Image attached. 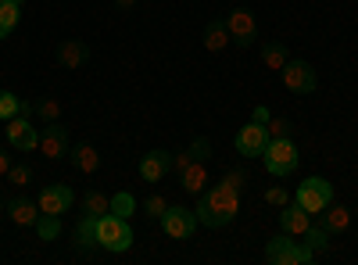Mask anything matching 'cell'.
I'll return each instance as SVG.
<instances>
[{
	"mask_svg": "<svg viewBox=\"0 0 358 265\" xmlns=\"http://www.w3.org/2000/svg\"><path fill=\"white\" fill-rule=\"evenodd\" d=\"M197 222L208 226V229H222L236 219V212H241V190L229 187L226 180H219L212 190H201L197 194Z\"/></svg>",
	"mask_w": 358,
	"mask_h": 265,
	"instance_id": "obj_1",
	"label": "cell"
},
{
	"mask_svg": "<svg viewBox=\"0 0 358 265\" xmlns=\"http://www.w3.org/2000/svg\"><path fill=\"white\" fill-rule=\"evenodd\" d=\"M133 241H136V237H133L129 219L111 215V212L97 215V248H104V251H111V255H122V251L133 248Z\"/></svg>",
	"mask_w": 358,
	"mask_h": 265,
	"instance_id": "obj_2",
	"label": "cell"
},
{
	"mask_svg": "<svg viewBox=\"0 0 358 265\" xmlns=\"http://www.w3.org/2000/svg\"><path fill=\"white\" fill-rule=\"evenodd\" d=\"M265 262L268 265H312L315 255L305 244H297V237H290V233L280 229L276 237L265 244Z\"/></svg>",
	"mask_w": 358,
	"mask_h": 265,
	"instance_id": "obj_3",
	"label": "cell"
},
{
	"mask_svg": "<svg viewBox=\"0 0 358 265\" xmlns=\"http://www.w3.org/2000/svg\"><path fill=\"white\" fill-rule=\"evenodd\" d=\"M265 172L276 176V180H287V176L301 165V155H297V143L290 136H280V140H268L265 143Z\"/></svg>",
	"mask_w": 358,
	"mask_h": 265,
	"instance_id": "obj_4",
	"label": "cell"
},
{
	"mask_svg": "<svg viewBox=\"0 0 358 265\" xmlns=\"http://www.w3.org/2000/svg\"><path fill=\"white\" fill-rule=\"evenodd\" d=\"M294 201L315 219L319 212H326V208L334 204V183H330V180H322V176H308V180L297 187Z\"/></svg>",
	"mask_w": 358,
	"mask_h": 265,
	"instance_id": "obj_5",
	"label": "cell"
},
{
	"mask_svg": "<svg viewBox=\"0 0 358 265\" xmlns=\"http://www.w3.org/2000/svg\"><path fill=\"white\" fill-rule=\"evenodd\" d=\"M162 222V229H165V237H172V241H190L194 233H197V212L194 208H183V204H169L165 208V215L158 219Z\"/></svg>",
	"mask_w": 358,
	"mask_h": 265,
	"instance_id": "obj_6",
	"label": "cell"
},
{
	"mask_svg": "<svg viewBox=\"0 0 358 265\" xmlns=\"http://www.w3.org/2000/svg\"><path fill=\"white\" fill-rule=\"evenodd\" d=\"M283 76V86L290 94H315V86H319V76L308 62H301V57H290V62L280 69Z\"/></svg>",
	"mask_w": 358,
	"mask_h": 265,
	"instance_id": "obj_7",
	"label": "cell"
},
{
	"mask_svg": "<svg viewBox=\"0 0 358 265\" xmlns=\"http://www.w3.org/2000/svg\"><path fill=\"white\" fill-rule=\"evenodd\" d=\"M226 29H229V40L241 50L255 47V40H258V22H255V15L248 8H233L226 15Z\"/></svg>",
	"mask_w": 358,
	"mask_h": 265,
	"instance_id": "obj_8",
	"label": "cell"
},
{
	"mask_svg": "<svg viewBox=\"0 0 358 265\" xmlns=\"http://www.w3.org/2000/svg\"><path fill=\"white\" fill-rule=\"evenodd\" d=\"M40 151H43V158H50V162H62V158H69V151H72V140H69V126H65L62 119L43 126V133H40Z\"/></svg>",
	"mask_w": 358,
	"mask_h": 265,
	"instance_id": "obj_9",
	"label": "cell"
},
{
	"mask_svg": "<svg viewBox=\"0 0 358 265\" xmlns=\"http://www.w3.org/2000/svg\"><path fill=\"white\" fill-rule=\"evenodd\" d=\"M8 143L15 147V151L29 155L40 147V133H36V122L33 115H15V119H8Z\"/></svg>",
	"mask_w": 358,
	"mask_h": 265,
	"instance_id": "obj_10",
	"label": "cell"
},
{
	"mask_svg": "<svg viewBox=\"0 0 358 265\" xmlns=\"http://www.w3.org/2000/svg\"><path fill=\"white\" fill-rule=\"evenodd\" d=\"M265 143H268V129H265L262 119H255V115H251V122L236 133V155L262 158V155H265Z\"/></svg>",
	"mask_w": 358,
	"mask_h": 265,
	"instance_id": "obj_11",
	"label": "cell"
},
{
	"mask_svg": "<svg viewBox=\"0 0 358 265\" xmlns=\"http://www.w3.org/2000/svg\"><path fill=\"white\" fill-rule=\"evenodd\" d=\"M36 204H40L43 215H65L72 204H76V190H72L69 183H50V187L40 190Z\"/></svg>",
	"mask_w": 358,
	"mask_h": 265,
	"instance_id": "obj_12",
	"label": "cell"
},
{
	"mask_svg": "<svg viewBox=\"0 0 358 265\" xmlns=\"http://www.w3.org/2000/svg\"><path fill=\"white\" fill-rule=\"evenodd\" d=\"M172 172V151H147L143 158H140V180L143 183H162L165 176Z\"/></svg>",
	"mask_w": 358,
	"mask_h": 265,
	"instance_id": "obj_13",
	"label": "cell"
},
{
	"mask_svg": "<svg viewBox=\"0 0 358 265\" xmlns=\"http://www.w3.org/2000/svg\"><path fill=\"white\" fill-rule=\"evenodd\" d=\"M308 226H312V215L297 201H287L283 208H280V229L283 233H290V237H305Z\"/></svg>",
	"mask_w": 358,
	"mask_h": 265,
	"instance_id": "obj_14",
	"label": "cell"
},
{
	"mask_svg": "<svg viewBox=\"0 0 358 265\" xmlns=\"http://www.w3.org/2000/svg\"><path fill=\"white\" fill-rule=\"evenodd\" d=\"M54 57H57V65H62V69H83L90 62V47L83 40H62L57 50H54Z\"/></svg>",
	"mask_w": 358,
	"mask_h": 265,
	"instance_id": "obj_15",
	"label": "cell"
},
{
	"mask_svg": "<svg viewBox=\"0 0 358 265\" xmlns=\"http://www.w3.org/2000/svg\"><path fill=\"white\" fill-rule=\"evenodd\" d=\"M208 155H212V140L208 136H197L187 151H179V155H172V172L179 176L183 169H190L194 162H208Z\"/></svg>",
	"mask_w": 358,
	"mask_h": 265,
	"instance_id": "obj_16",
	"label": "cell"
},
{
	"mask_svg": "<svg viewBox=\"0 0 358 265\" xmlns=\"http://www.w3.org/2000/svg\"><path fill=\"white\" fill-rule=\"evenodd\" d=\"M40 215H43V212H40L36 201H29V197H11V201H8V219H11L15 226H36Z\"/></svg>",
	"mask_w": 358,
	"mask_h": 265,
	"instance_id": "obj_17",
	"label": "cell"
},
{
	"mask_svg": "<svg viewBox=\"0 0 358 265\" xmlns=\"http://www.w3.org/2000/svg\"><path fill=\"white\" fill-rule=\"evenodd\" d=\"M319 226L330 233V237H337V233H344L351 226V208H341V204H330L326 212H319Z\"/></svg>",
	"mask_w": 358,
	"mask_h": 265,
	"instance_id": "obj_18",
	"label": "cell"
},
{
	"mask_svg": "<svg viewBox=\"0 0 358 265\" xmlns=\"http://www.w3.org/2000/svg\"><path fill=\"white\" fill-rule=\"evenodd\" d=\"M233 40H229V29H226V18H212L204 25V50H212V54H219V50H226Z\"/></svg>",
	"mask_w": 358,
	"mask_h": 265,
	"instance_id": "obj_19",
	"label": "cell"
},
{
	"mask_svg": "<svg viewBox=\"0 0 358 265\" xmlns=\"http://www.w3.org/2000/svg\"><path fill=\"white\" fill-rule=\"evenodd\" d=\"M72 237H76V248L94 251V248H97V215L83 212V219H79V222H76V229H72Z\"/></svg>",
	"mask_w": 358,
	"mask_h": 265,
	"instance_id": "obj_20",
	"label": "cell"
},
{
	"mask_svg": "<svg viewBox=\"0 0 358 265\" xmlns=\"http://www.w3.org/2000/svg\"><path fill=\"white\" fill-rule=\"evenodd\" d=\"M22 4H25V0H0V40H8L15 29H18Z\"/></svg>",
	"mask_w": 358,
	"mask_h": 265,
	"instance_id": "obj_21",
	"label": "cell"
},
{
	"mask_svg": "<svg viewBox=\"0 0 358 265\" xmlns=\"http://www.w3.org/2000/svg\"><path fill=\"white\" fill-rule=\"evenodd\" d=\"M208 183V162H194L190 169L179 172V187H183L187 194H201Z\"/></svg>",
	"mask_w": 358,
	"mask_h": 265,
	"instance_id": "obj_22",
	"label": "cell"
},
{
	"mask_svg": "<svg viewBox=\"0 0 358 265\" xmlns=\"http://www.w3.org/2000/svg\"><path fill=\"white\" fill-rule=\"evenodd\" d=\"M69 158H72V165L79 169V172H97L101 169V155H97V147H90V143H79V147H72L69 151Z\"/></svg>",
	"mask_w": 358,
	"mask_h": 265,
	"instance_id": "obj_23",
	"label": "cell"
},
{
	"mask_svg": "<svg viewBox=\"0 0 358 265\" xmlns=\"http://www.w3.org/2000/svg\"><path fill=\"white\" fill-rule=\"evenodd\" d=\"M290 62V50L283 47V43H276V40H268V43H262V65L265 69H273V72H280L283 65Z\"/></svg>",
	"mask_w": 358,
	"mask_h": 265,
	"instance_id": "obj_24",
	"label": "cell"
},
{
	"mask_svg": "<svg viewBox=\"0 0 358 265\" xmlns=\"http://www.w3.org/2000/svg\"><path fill=\"white\" fill-rule=\"evenodd\" d=\"M111 215H122V219H133L136 215V197L129 194V190H118V194H111V208H108Z\"/></svg>",
	"mask_w": 358,
	"mask_h": 265,
	"instance_id": "obj_25",
	"label": "cell"
},
{
	"mask_svg": "<svg viewBox=\"0 0 358 265\" xmlns=\"http://www.w3.org/2000/svg\"><path fill=\"white\" fill-rule=\"evenodd\" d=\"M36 237L40 241H57L62 237V215H40L36 219Z\"/></svg>",
	"mask_w": 358,
	"mask_h": 265,
	"instance_id": "obj_26",
	"label": "cell"
},
{
	"mask_svg": "<svg viewBox=\"0 0 358 265\" xmlns=\"http://www.w3.org/2000/svg\"><path fill=\"white\" fill-rule=\"evenodd\" d=\"M33 119H40L43 126H47V122H57V119H62V104H57L54 97H40V101H36V111H33Z\"/></svg>",
	"mask_w": 358,
	"mask_h": 265,
	"instance_id": "obj_27",
	"label": "cell"
},
{
	"mask_svg": "<svg viewBox=\"0 0 358 265\" xmlns=\"http://www.w3.org/2000/svg\"><path fill=\"white\" fill-rule=\"evenodd\" d=\"M305 248H308L312 255L326 251V248H330V233H326L319 222H312V226H308V233H305Z\"/></svg>",
	"mask_w": 358,
	"mask_h": 265,
	"instance_id": "obj_28",
	"label": "cell"
},
{
	"mask_svg": "<svg viewBox=\"0 0 358 265\" xmlns=\"http://www.w3.org/2000/svg\"><path fill=\"white\" fill-rule=\"evenodd\" d=\"M108 208H111V197H104V194H97V190H86V194H83V212L104 215Z\"/></svg>",
	"mask_w": 358,
	"mask_h": 265,
	"instance_id": "obj_29",
	"label": "cell"
},
{
	"mask_svg": "<svg viewBox=\"0 0 358 265\" xmlns=\"http://www.w3.org/2000/svg\"><path fill=\"white\" fill-rule=\"evenodd\" d=\"M15 115H22V101L11 90H0V122L15 119Z\"/></svg>",
	"mask_w": 358,
	"mask_h": 265,
	"instance_id": "obj_30",
	"label": "cell"
},
{
	"mask_svg": "<svg viewBox=\"0 0 358 265\" xmlns=\"http://www.w3.org/2000/svg\"><path fill=\"white\" fill-rule=\"evenodd\" d=\"M8 183L11 187H29V183H33V169H29L25 162L22 165H11L8 169Z\"/></svg>",
	"mask_w": 358,
	"mask_h": 265,
	"instance_id": "obj_31",
	"label": "cell"
},
{
	"mask_svg": "<svg viewBox=\"0 0 358 265\" xmlns=\"http://www.w3.org/2000/svg\"><path fill=\"white\" fill-rule=\"evenodd\" d=\"M165 208H169V201H165L162 194H151V197L143 201V212L151 215V219H162V215H165Z\"/></svg>",
	"mask_w": 358,
	"mask_h": 265,
	"instance_id": "obj_32",
	"label": "cell"
},
{
	"mask_svg": "<svg viewBox=\"0 0 358 265\" xmlns=\"http://www.w3.org/2000/svg\"><path fill=\"white\" fill-rule=\"evenodd\" d=\"M265 129H268V140H280V136H290V122H287V119H276V115H273V119L265 122Z\"/></svg>",
	"mask_w": 358,
	"mask_h": 265,
	"instance_id": "obj_33",
	"label": "cell"
},
{
	"mask_svg": "<svg viewBox=\"0 0 358 265\" xmlns=\"http://www.w3.org/2000/svg\"><path fill=\"white\" fill-rule=\"evenodd\" d=\"M287 201H290V194H287L283 187H268V190H265V204H273V208H283Z\"/></svg>",
	"mask_w": 358,
	"mask_h": 265,
	"instance_id": "obj_34",
	"label": "cell"
},
{
	"mask_svg": "<svg viewBox=\"0 0 358 265\" xmlns=\"http://www.w3.org/2000/svg\"><path fill=\"white\" fill-rule=\"evenodd\" d=\"M15 162H11V155L4 151V147H0V176H8V169H11Z\"/></svg>",
	"mask_w": 358,
	"mask_h": 265,
	"instance_id": "obj_35",
	"label": "cell"
},
{
	"mask_svg": "<svg viewBox=\"0 0 358 265\" xmlns=\"http://www.w3.org/2000/svg\"><path fill=\"white\" fill-rule=\"evenodd\" d=\"M115 8H118V11H133L136 0H115Z\"/></svg>",
	"mask_w": 358,
	"mask_h": 265,
	"instance_id": "obj_36",
	"label": "cell"
},
{
	"mask_svg": "<svg viewBox=\"0 0 358 265\" xmlns=\"http://www.w3.org/2000/svg\"><path fill=\"white\" fill-rule=\"evenodd\" d=\"M4 212H8V208H4V201H0V215H4Z\"/></svg>",
	"mask_w": 358,
	"mask_h": 265,
	"instance_id": "obj_37",
	"label": "cell"
}]
</instances>
